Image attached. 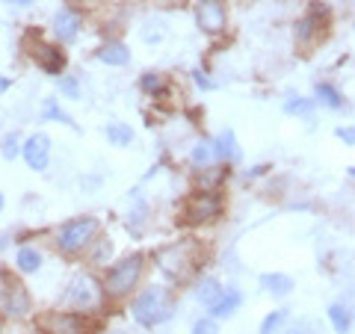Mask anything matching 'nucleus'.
I'll return each instance as SVG.
<instances>
[{"label": "nucleus", "instance_id": "40", "mask_svg": "<svg viewBox=\"0 0 355 334\" xmlns=\"http://www.w3.org/2000/svg\"><path fill=\"white\" fill-rule=\"evenodd\" d=\"M113 334H125V331H113Z\"/></svg>", "mask_w": 355, "mask_h": 334}, {"label": "nucleus", "instance_id": "36", "mask_svg": "<svg viewBox=\"0 0 355 334\" xmlns=\"http://www.w3.org/2000/svg\"><path fill=\"white\" fill-rule=\"evenodd\" d=\"M266 169H270V166H254L252 172H246V177H261V175H266Z\"/></svg>", "mask_w": 355, "mask_h": 334}, {"label": "nucleus", "instance_id": "10", "mask_svg": "<svg viewBox=\"0 0 355 334\" xmlns=\"http://www.w3.org/2000/svg\"><path fill=\"white\" fill-rule=\"evenodd\" d=\"M196 24L207 36H219L228 27V9L222 0H198L196 6Z\"/></svg>", "mask_w": 355, "mask_h": 334}, {"label": "nucleus", "instance_id": "27", "mask_svg": "<svg viewBox=\"0 0 355 334\" xmlns=\"http://www.w3.org/2000/svg\"><path fill=\"white\" fill-rule=\"evenodd\" d=\"M139 89L146 92L148 98H160L166 92V83H163V74L160 71H142L139 74Z\"/></svg>", "mask_w": 355, "mask_h": 334}, {"label": "nucleus", "instance_id": "18", "mask_svg": "<svg viewBox=\"0 0 355 334\" xmlns=\"http://www.w3.org/2000/svg\"><path fill=\"white\" fill-rule=\"evenodd\" d=\"M214 151H216V160H219V163H225V166L237 163V160H240V146H237L234 130H231V128L222 130L219 137L214 139Z\"/></svg>", "mask_w": 355, "mask_h": 334}, {"label": "nucleus", "instance_id": "38", "mask_svg": "<svg viewBox=\"0 0 355 334\" xmlns=\"http://www.w3.org/2000/svg\"><path fill=\"white\" fill-rule=\"evenodd\" d=\"M9 86H12V80H6V77H0V95H3Z\"/></svg>", "mask_w": 355, "mask_h": 334}, {"label": "nucleus", "instance_id": "35", "mask_svg": "<svg viewBox=\"0 0 355 334\" xmlns=\"http://www.w3.org/2000/svg\"><path fill=\"white\" fill-rule=\"evenodd\" d=\"M193 80H196V86H198V89H216V83L210 80V77H207L205 71H193Z\"/></svg>", "mask_w": 355, "mask_h": 334}, {"label": "nucleus", "instance_id": "22", "mask_svg": "<svg viewBox=\"0 0 355 334\" xmlns=\"http://www.w3.org/2000/svg\"><path fill=\"white\" fill-rule=\"evenodd\" d=\"M314 101L329 107V109H343V107H347V101H343V95H340V89L335 83H326V80L314 86Z\"/></svg>", "mask_w": 355, "mask_h": 334}, {"label": "nucleus", "instance_id": "7", "mask_svg": "<svg viewBox=\"0 0 355 334\" xmlns=\"http://www.w3.org/2000/svg\"><path fill=\"white\" fill-rule=\"evenodd\" d=\"M39 334H89V322L74 310H48L36 319Z\"/></svg>", "mask_w": 355, "mask_h": 334}, {"label": "nucleus", "instance_id": "16", "mask_svg": "<svg viewBox=\"0 0 355 334\" xmlns=\"http://www.w3.org/2000/svg\"><path fill=\"white\" fill-rule=\"evenodd\" d=\"M258 284L263 287V293H270L272 299H287L293 293V287H296L293 278L284 275V272H263L258 278Z\"/></svg>", "mask_w": 355, "mask_h": 334}, {"label": "nucleus", "instance_id": "11", "mask_svg": "<svg viewBox=\"0 0 355 334\" xmlns=\"http://www.w3.org/2000/svg\"><path fill=\"white\" fill-rule=\"evenodd\" d=\"M51 151H53V142L48 133H30V137L24 139V146H21V157H24L27 169L33 172H44L51 163Z\"/></svg>", "mask_w": 355, "mask_h": 334}, {"label": "nucleus", "instance_id": "24", "mask_svg": "<svg viewBox=\"0 0 355 334\" xmlns=\"http://www.w3.org/2000/svg\"><path fill=\"white\" fill-rule=\"evenodd\" d=\"M287 319H291V310H287V308H275V310H270V314L261 319L258 334H282V328L287 326Z\"/></svg>", "mask_w": 355, "mask_h": 334}, {"label": "nucleus", "instance_id": "37", "mask_svg": "<svg viewBox=\"0 0 355 334\" xmlns=\"http://www.w3.org/2000/svg\"><path fill=\"white\" fill-rule=\"evenodd\" d=\"M6 3H9V6H30L33 0H6Z\"/></svg>", "mask_w": 355, "mask_h": 334}, {"label": "nucleus", "instance_id": "3", "mask_svg": "<svg viewBox=\"0 0 355 334\" xmlns=\"http://www.w3.org/2000/svg\"><path fill=\"white\" fill-rule=\"evenodd\" d=\"M157 270L169 278V281H187L198 270V243L196 240H178L163 246L157 254Z\"/></svg>", "mask_w": 355, "mask_h": 334}, {"label": "nucleus", "instance_id": "4", "mask_svg": "<svg viewBox=\"0 0 355 334\" xmlns=\"http://www.w3.org/2000/svg\"><path fill=\"white\" fill-rule=\"evenodd\" d=\"M104 302H107L104 284L98 281L95 275H89V272H77L69 281V287H65V296H62L65 310H74V314H83V317L95 314Z\"/></svg>", "mask_w": 355, "mask_h": 334}, {"label": "nucleus", "instance_id": "31", "mask_svg": "<svg viewBox=\"0 0 355 334\" xmlns=\"http://www.w3.org/2000/svg\"><path fill=\"white\" fill-rule=\"evenodd\" d=\"M60 95L62 98H71V101H77L80 98V80H77L74 74H60Z\"/></svg>", "mask_w": 355, "mask_h": 334}, {"label": "nucleus", "instance_id": "9", "mask_svg": "<svg viewBox=\"0 0 355 334\" xmlns=\"http://www.w3.org/2000/svg\"><path fill=\"white\" fill-rule=\"evenodd\" d=\"M30 57L51 77H60L65 71V51H60V44L44 42L42 36H30Z\"/></svg>", "mask_w": 355, "mask_h": 334}, {"label": "nucleus", "instance_id": "25", "mask_svg": "<svg viewBox=\"0 0 355 334\" xmlns=\"http://www.w3.org/2000/svg\"><path fill=\"white\" fill-rule=\"evenodd\" d=\"M216 163V151H214V142H198V146H193L190 151V166L198 172V169H207V166Z\"/></svg>", "mask_w": 355, "mask_h": 334}, {"label": "nucleus", "instance_id": "30", "mask_svg": "<svg viewBox=\"0 0 355 334\" xmlns=\"http://www.w3.org/2000/svg\"><path fill=\"white\" fill-rule=\"evenodd\" d=\"M21 146H24V142L18 139V133H6V137L0 139V157L12 163L15 157H21Z\"/></svg>", "mask_w": 355, "mask_h": 334}, {"label": "nucleus", "instance_id": "12", "mask_svg": "<svg viewBox=\"0 0 355 334\" xmlns=\"http://www.w3.org/2000/svg\"><path fill=\"white\" fill-rule=\"evenodd\" d=\"M320 12H326L323 6H311L308 12L296 21V27H293V39H296V44L299 48H311L317 39H320V33H323V27H326V21L320 18Z\"/></svg>", "mask_w": 355, "mask_h": 334}, {"label": "nucleus", "instance_id": "5", "mask_svg": "<svg viewBox=\"0 0 355 334\" xmlns=\"http://www.w3.org/2000/svg\"><path fill=\"white\" fill-rule=\"evenodd\" d=\"M98 234H101V219L95 216H74L69 222H62L60 231H57V249L60 254H69V258H74V254H83L92 243L98 240Z\"/></svg>", "mask_w": 355, "mask_h": 334}, {"label": "nucleus", "instance_id": "28", "mask_svg": "<svg viewBox=\"0 0 355 334\" xmlns=\"http://www.w3.org/2000/svg\"><path fill=\"white\" fill-rule=\"evenodd\" d=\"M314 104H317V101H311V98L291 95V98L284 101V113H287V116H302V118H308L311 113H314Z\"/></svg>", "mask_w": 355, "mask_h": 334}, {"label": "nucleus", "instance_id": "15", "mask_svg": "<svg viewBox=\"0 0 355 334\" xmlns=\"http://www.w3.org/2000/svg\"><path fill=\"white\" fill-rule=\"evenodd\" d=\"M225 177H228V166L214 163V166H207V169L196 172V186H198V193H219V186L225 184Z\"/></svg>", "mask_w": 355, "mask_h": 334}, {"label": "nucleus", "instance_id": "34", "mask_svg": "<svg viewBox=\"0 0 355 334\" xmlns=\"http://www.w3.org/2000/svg\"><path fill=\"white\" fill-rule=\"evenodd\" d=\"M335 137L343 142V146H355V125H343L335 130Z\"/></svg>", "mask_w": 355, "mask_h": 334}, {"label": "nucleus", "instance_id": "29", "mask_svg": "<svg viewBox=\"0 0 355 334\" xmlns=\"http://www.w3.org/2000/svg\"><path fill=\"white\" fill-rule=\"evenodd\" d=\"M282 334H323V326H320L314 317H299V319H293Z\"/></svg>", "mask_w": 355, "mask_h": 334}, {"label": "nucleus", "instance_id": "19", "mask_svg": "<svg viewBox=\"0 0 355 334\" xmlns=\"http://www.w3.org/2000/svg\"><path fill=\"white\" fill-rule=\"evenodd\" d=\"M326 317L331 322V328H335V334H349L352 326H355V310L347 302H331Z\"/></svg>", "mask_w": 355, "mask_h": 334}, {"label": "nucleus", "instance_id": "26", "mask_svg": "<svg viewBox=\"0 0 355 334\" xmlns=\"http://www.w3.org/2000/svg\"><path fill=\"white\" fill-rule=\"evenodd\" d=\"M42 118H44V121H57V125H65V128H77V121L60 107L57 98H48V101H44V107H42Z\"/></svg>", "mask_w": 355, "mask_h": 334}, {"label": "nucleus", "instance_id": "23", "mask_svg": "<svg viewBox=\"0 0 355 334\" xmlns=\"http://www.w3.org/2000/svg\"><path fill=\"white\" fill-rule=\"evenodd\" d=\"M104 137H107L110 146L128 148L133 142V130H130V125H125V121H110V125L104 128Z\"/></svg>", "mask_w": 355, "mask_h": 334}, {"label": "nucleus", "instance_id": "6", "mask_svg": "<svg viewBox=\"0 0 355 334\" xmlns=\"http://www.w3.org/2000/svg\"><path fill=\"white\" fill-rule=\"evenodd\" d=\"M181 216L187 225H210L222 216V198L219 193H196L187 195V202L181 207Z\"/></svg>", "mask_w": 355, "mask_h": 334}, {"label": "nucleus", "instance_id": "20", "mask_svg": "<svg viewBox=\"0 0 355 334\" xmlns=\"http://www.w3.org/2000/svg\"><path fill=\"white\" fill-rule=\"evenodd\" d=\"M222 293H225V284H222L219 278H214V275H205L202 281L196 284V299L202 302V308H214Z\"/></svg>", "mask_w": 355, "mask_h": 334}, {"label": "nucleus", "instance_id": "39", "mask_svg": "<svg viewBox=\"0 0 355 334\" xmlns=\"http://www.w3.org/2000/svg\"><path fill=\"white\" fill-rule=\"evenodd\" d=\"M3 207H6V198H3V193H0V213H3Z\"/></svg>", "mask_w": 355, "mask_h": 334}, {"label": "nucleus", "instance_id": "13", "mask_svg": "<svg viewBox=\"0 0 355 334\" xmlns=\"http://www.w3.org/2000/svg\"><path fill=\"white\" fill-rule=\"evenodd\" d=\"M80 12L71 6H62L57 15H53V36H57V44H74L77 36H80Z\"/></svg>", "mask_w": 355, "mask_h": 334}, {"label": "nucleus", "instance_id": "21", "mask_svg": "<svg viewBox=\"0 0 355 334\" xmlns=\"http://www.w3.org/2000/svg\"><path fill=\"white\" fill-rule=\"evenodd\" d=\"M42 261L44 258H42V252L36 246H21L15 252V270L21 275H36L42 270Z\"/></svg>", "mask_w": 355, "mask_h": 334}, {"label": "nucleus", "instance_id": "32", "mask_svg": "<svg viewBox=\"0 0 355 334\" xmlns=\"http://www.w3.org/2000/svg\"><path fill=\"white\" fill-rule=\"evenodd\" d=\"M89 249H92L89 261H92V263H104V261H110V254H113V243H110V240H95Z\"/></svg>", "mask_w": 355, "mask_h": 334}, {"label": "nucleus", "instance_id": "33", "mask_svg": "<svg viewBox=\"0 0 355 334\" xmlns=\"http://www.w3.org/2000/svg\"><path fill=\"white\" fill-rule=\"evenodd\" d=\"M190 334H219V319H214V317L196 319L193 328H190Z\"/></svg>", "mask_w": 355, "mask_h": 334}, {"label": "nucleus", "instance_id": "8", "mask_svg": "<svg viewBox=\"0 0 355 334\" xmlns=\"http://www.w3.org/2000/svg\"><path fill=\"white\" fill-rule=\"evenodd\" d=\"M3 314L12 319H24L33 314V296L27 293V287L9 272H3Z\"/></svg>", "mask_w": 355, "mask_h": 334}, {"label": "nucleus", "instance_id": "14", "mask_svg": "<svg viewBox=\"0 0 355 334\" xmlns=\"http://www.w3.org/2000/svg\"><path fill=\"white\" fill-rule=\"evenodd\" d=\"M240 305H243V293H240V287H234V284H225V293L219 296V302L214 305V308H207L210 314L207 317H214V319H231L240 310Z\"/></svg>", "mask_w": 355, "mask_h": 334}, {"label": "nucleus", "instance_id": "2", "mask_svg": "<svg viewBox=\"0 0 355 334\" xmlns=\"http://www.w3.org/2000/svg\"><path fill=\"white\" fill-rule=\"evenodd\" d=\"M148 258L142 252H133V254H125L121 261H116L110 270L104 272L101 284H104V296L119 302V299H128L130 293L139 290L142 284V275H146V263Z\"/></svg>", "mask_w": 355, "mask_h": 334}, {"label": "nucleus", "instance_id": "17", "mask_svg": "<svg viewBox=\"0 0 355 334\" xmlns=\"http://www.w3.org/2000/svg\"><path fill=\"white\" fill-rule=\"evenodd\" d=\"M98 60L104 65H113V69H121V65L130 62V48L119 39H107L101 48H98Z\"/></svg>", "mask_w": 355, "mask_h": 334}, {"label": "nucleus", "instance_id": "1", "mask_svg": "<svg viewBox=\"0 0 355 334\" xmlns=\"http://www.w3.org/2000/svg\"><path fill=\"white\" fill-rule=\"evenodd\" d=\"M175 314V293L166 284H151L146 290H139L130 302V317L142 328H157L163 322H169Z\"/></svg>", "mask_w": 355, "mask_h": 334}]
</instances>
